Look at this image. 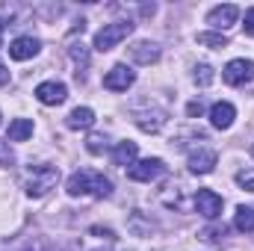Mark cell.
I'll return each mask as SVG.
<instances>
[{
  "label": "cell",
  "mask_w": 254,
  "mask_h": 251,
  "mask_svg": "<svg viewBox=\"0 0 254 251\" xmlns=\"http://www.w3.org/2000/svg\"><path fill=\"white\" fill-rule=\"evenodd\" d=\"M133 83H136V74L130 71V65H113L104 74V89L110 92H127Z\"/></svg>",
  "instance_id": "8"
},
{
  "label": "cell",
  "mask_w": 254,
  "mask_h": 251,
  "mask_svg": "<svg viewBox=\"0 0 254 251\" xmlns=\"http://www.w3.org/2000/svg\"><path fill=\"white\" fill-rule=\"evenodd\" d=\"M133 33V24L130 21H113V24H104L98 33H95V51L98 54H107V51H113L116 45H122L127 36Z\"/></svg>",
  "instance_id": "3"
},
{
  "label": "cell",
  "mask_w": 254,
  "mask_h": 251,
  "mask_svg": "<svg viewBox=\"0 0 254 251\" xmlns=\"http://www.w3.org/2000/svg\"><path fill=\"white\" fill-rule=\"evenodd\" d=\"M222 195H216L213 189H198L195 192V210L204 216V219H219L222 216Z\"/></svg>",
  "instance_id": "9"
},
{
  "label": "cell",
  "mask_w": 254,
  "mask_h": 251,
  "mask_svg": "<svg viewBox=\"0 0 254 251\" xmlns=\"http://www.w3.org/2000/svg\"><path fill=\"white\" fill-rule=\"evenodd\" d=\"M33 136V122L30 119H15L12 125H9V139L12 142H24V139H30Z\"/></svg>",
  "instance_id": "17"
},
{
  "label": "cell",
  "mask_w": 254,
  "mask_h": 251,
  "mask_svg": "<svg viewBox=\"0 0 254 251\" xmlns=\"http://www.w3.org/2000/svg\"><path fill=\"white\" fill-rule=\"evenodd\" d=\"M39 48H42V42L36 36H21V39H15L9 45V57L18 60V63H24V60H33L39 54Z\"/></svg>",
  "instance_id": "12"
},
{
  "label": "cell",
  "mask_w": 254,
  "mask_h": 251,
  "mask_svg": "<svg viewBox=\"0 0 254 251\" xmlns=\"http://www.w3.org/2000/svg\"><path fill=\"white\" fill-rule=\"evenodd\" d=\"M195 42L198 45H204V48H213V51H222V48H228V36L225 33H198L195 36Z\"/></svg>",
  "instance_id": "19"
},
{
  "label": "cell",
  "mask_w": 254,
  "mask_h": 251,
  "mask_svg": "<svg viewBox=\"0 0 254 251\" xmlns=\"http://www.w3.org/2000/svg\"><path fill=\"white\" fill-rule=\"evenodd\" d=\"M60 184V169L57 166H30L24 172V192L30 198H42Z\"/></svg>",
  "instance_id": "2"
},
{
  "label": "cell",
  "mask_w": 254,
  "mask_h": 251,
  "mask_svg": "<svg viewBox=\"0 0 254 251\" xmlns=\"http://www.w3.org/2000/svg\"><path fill=\"white\" fill-rule=\"evenodd\" d=\"M237 184L243 189H249V192H254V172H240L237 175Z\"/></svg>",
  "instance_id": "24"
},
{
  "label": "cell",
  "mask_w": 254,
  "mask_h": 251,
  "mask_svg": "<svg viewBox=\"0 0 254 251\" xmlns=\"http://www.w3.org/2000/svg\"><path fill=\"white\" fill-rule=\"evenodd\" d=\"M192 80H195V83H198V86H210V83H213V80H216V74H213V68H210V65H195V68H192Z\"/></svg>",
  "instance_id": "21"
},
{
  "label": "cell",
  "mask_w": 254,
  "mask_h": 251,
  "mask_svg": "<svg viewBox=\"0 0 254 251\" xmlns=\"http://www.w3.org/2000/svg\"><path fill=\"white\" fill-rule=\"evenodd\" d=\"M222 80L228 86H246L254 80V63L252 60H231L222 71Z\"/></svg>",
  "instance_id": "5"
},
{
  "label": "cell",
  "mask_w": 254,
  "mask_h": 251,
  "mask_svg": "<svg viewBox=\"0 0 254 251\" xmlns=\"http://www.w3.org/2000/svg\"><path fill=\"white\" fill-rule=\"evenodd\" d=\"M9 83V71H6V65L0 63V86H6Z\"/></svg>",
  "instance_id": "27"
},
{
  "label": "cell",
  "mask_w": 254,
  "mask_h": 251,
  "mask_svg": "<svg viewBox=\"0 0 254 251\" xmlns=\"http://www.w3.org/2000/svg\"><path fill=\"white\" fill-rule=\"evenodd\" d=\"M136 154H139L136 142H119V145H116V151H113V163L127 169V166H133V163H136Z\"/></svg>",
  "instance_id": "16"
},
{
  "label": "cell",
  "mask_w": 254,
  "mask_h": 251,
  "mask_svg": "<svg viewBox=\"0 0 254 251\" xmlns=\"http://www.w3.org/2000/svg\"><path fill=\"white\" fill-rule=\"evenodd\" d=\"M234 225H237V231H243V234H254V207H237V219H234Z\"/></svg>",
  "instance_id": "18"
},
{
  "label": "cell",
  "mask_w": 254,
  "mask_h": 251,
  "mask_svg": "<svg viewBox=\"0 0 254 251\" xmlns=\"http://www.w3.org/2000/svg\"><path fill=\"white\" fill-rule=\"evenodd\" d=\"M68 54H71V63H74V68H77V71H74V74H77V77H80V74H83V71H86V65H89V51H86V48H83V45H74V48H71V51H68Z\"/></svg>",
  "instance_id": "20"
},
{
  "label": "cell",
  "mask_w": 254,
  "mask_h": 251,
  "mask_svg": "<svg viewBox=\"0 0 254 251\" xmlns=\"http://www.w3.org/2000/svg\"><path fill=\"white\" fill-rule=\"evenodd\" d=\"M86 148H89V154H104V151H107V136L92 133V136L86 139Z\"/></svg>",
  "instance_id": "22"
},
{
  "label": "cell",
  "mask_w": 254,
  "mask_h": 251,
  "mask_svg": "<svg viewBox=\"0 0 254 251\" xmlns=\"http://www.w3.org/2000/svg\"><path fill=\"white\" fill-rule=\"evenodd\" d=\"M127 57L136 65H151L160 60V48L154 42H136L133 48H127Z\"/></svg>",
  "instance_id": "14"
},
{
  "label": "cell",
  "mask_w": 254,
  "mask_h": 251,
  "mask_svg": "<svg viewBox=\"0 0 254 251\" xmlns=\"http://www.w3.org/2000/svg\"><path fill=\"white\" fill-rule=\"evenodd\" d=\"M243 30H246V36H252V39H254V9H246V21H243Z\"/></svg>",
  "instance_id": "25"
},
{
  "label": "cell",
  "mask_w": 254,
  "mask_h": 251,
  "mask_svg": "<svg viewBox=\"0 0 254 251\" xmlns=\"http://www.w3.org/2000/svg\"><path fill=\"white\" fill-rule=\"evenodd\" d=\"M36 98H39L45 107H60L65 98H68V89H65V83L48 80V83H39V86H36Z\"/></svg>",
  "instance_id": "11"
},
{
  "label": "cell",
  "mask_w": 254,
  "mask_h": 251,
  "mask_svg": "<svg viewBox=\"0 0 254 251\" xmlns=\"http://www.w3.org/2000/svg\"><path fill=\"white\" fill-rule=\"evenodd\" d=\"M237 18H240V9H237L234 3L213 6V9L207 12V24L213 27V33H225V30H231V27L237 24Z\"/></svg>",
  "instance_id": "6"
},
{
  "label": "cell",
  "mask_w": 254,
  "mask_h": 251,
  "mask_svg": "<svg viewBox=\"0 0 254 251\" xmlns=\"http://www.w3.org/2000/svg\"><path fill=\"white\" fill-rule=\"evenodd\" d=\"M166 110H139V107H133V122H136V127L142 130V133H160L163 130V125H166Z\"/></svg>",
  "instance_id": "7"
},
{
  "label": "cell",
  "mask_w": 254,
  "mask_h": 251,
  "mask_svg": "<svg viewBox=\"0 0 254 251\" xmlns=\"http://www.w3.org/2000/svg\"><path fill=\"white\" fill-rule=\"evenodd\" d=\"M3 33H6V24H3V18H0V48H3Z\"/></svg>",
  "instance_id": "28"
},
{
  "label": "cell",
  "mask_w": 254,
  "mask_h": 251,
  "mask_svg": "<svg viewBox=\"0 0 254 251\" xmlns=\"http://www.w3.org/2000/svg\"><path fill=\"white\" fill-rule=\"evenodd\" d=\"M187 113H190V119H195V116H201V113H204V104H201V101H192L190 107H187Z\"/></svg>",
  "instance_id": "26"
},
{
  "label": "cell",
  "mask_w": 254,
  "mask_h": 251,
  "mask_svg": "<svg viewBox=\"0 0 254 251\" xmlns=\"http://www.w3.org/2000/svg\"><path fill=\"white\" fill-rule=\"evenodd\" d=\"M15 163V154L9 148V142H0V166H12Z\"/></svg>",
  "instance_id": "23"
},
{
  "label": "cell",
  "mask_w": 254,
  "mask_h": 251,
  "mask_svg": "<svg viewBox=\"0 0 254 251\" xmlns=\"http://www.w3.org/2000/svg\"><path fill=\"white\" fill-rule=\"evenodd\" d=\"M252 154H254V151H252Z\"/></svg>",
  "instance_id": "29"
},
{
  "label": "cell",
  "mask_w": 254,
  "mask_h": 251,
  "mask_svg": "<svg viewBox=\"0 0 254 251\" xmlns=\"http://www.w3.org/2000/svg\"><path fill=\"white\" fill-rule=\"evenodd\" d=\"M65 125L71 127V130H89V127L95 125V113H92L89 107H77V110L68 113Z\"/></svg>",
  "instance_id": "15"
},
{
  "label": "cell",
  "mask_w": 254,
  "mask_h": 251,
  "mask_svg": "<svg viewBox=\"0 0 254 251\" xmlns=\"http://www.w3.org/2000/svg\"><path fill=\"white\" fill-rule=\"evenodd\" d=\"M68 195L80 198V195H92V198H110L113 195V181L104 178L101 172H92V169H80L68 178Z\"/></svg>",
  "instance_id": "1"
},
{
  "label": "cell",
  "mask_w": 254,
  "mask_h": 251,
  "mask_svg": "<svg viewBox=\"0 0 254 251\" xmlns=\"http://www.w3.org/2000/svg\"><path fill=\"white\" fill-rule=\"evenodd\" d=\"M216 151L213 148H204V145H198V148H192L190 151V172L195 175H210L213 169H216Z\"/></svg>",
  "instance_id": "10"
},
{
  "label": "cell",
  "mask_w": 254,
  "mask_h": 251,
  "mask_svg": "<svg viewBox=\"0 0 254 251\" xmlns=\"http://www.w3.org/2000/svg\"><path fill=\"white\" fill-rule=\"evenodd\" d=\"M163 172H166V163L160 157H145V160H136L133 166H127V178L136 181V184H151Z\"/></svg>",
  "instance_id": "4"
},
{
  "label": "cell",
  "mask_w": 254,
  "mask_h": 251,
  "mask_svg": "<svg viewBox=\"0 0 254 251\" xmlns=\"http://www.w3.org/2000/svg\"><path fill=\"white\" fill-rule=\"evenodd\" d=\"M234 119H237L234 104L219 101V104H213V107H210V125L216 127V130H228V127L234 125Z\"/></svg>",
  "instance_id": "13"
}]
</instances>
